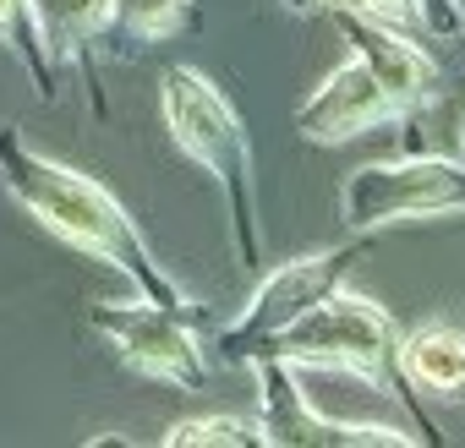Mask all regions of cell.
<instances>
[{
	"label": "cell",
	"instance_id": "cell-13",
	"mask_svg": "<svg viewBox=\"0 0 465 448\" xmlns=\"http://www.w3.org/2000/svg\"><path fill=\"white\" fill-rule=\"evenodd\" d=\"M164 443L170 448H208V443H224V448H242V443H252V426L247 421H236V415H192V421H175L170 432H164Z\"/></svg>",
	"mask_w": 465,
	"mask_h": 448
},
{
	"label": "cell",
	"instance_id": "cell-11",
	"mask_svg": "<svg viewBox=\"0 0 465 448\" xmlns=\"http://www.w3.org/2000/svg\"><path fill=\"white\" fill-rule=\"evenodd\" d=\"M28 12L50 44H77L110 23V0H28Z\"/></svg>",
	"mask_w": 465,
	"mask_h": 448
},
{
	"label": "cell",
	"instance_id": "cell-7",
	"mask_svg": "<svg viewBox=\"0 0 465 448\" xmlns=\"http://www.w3.org/2000/svg\"><path fill=\"white\" fill-rule=\"evenodd\" d=\"M345 268H351V252H318V258L285 263L280 274L263 279V290H258L252 307L236 317L230 339H236V345H263V339H274L291 317H302L312 301H323L329 290H340Z\"/></svg>",
	"mask_w": 465,
	"mask_h": 448
},
{
	"label": "cell",
	"instance_id": "cell-6",
	"mask_svg": "<svg viewBox=\"0 0 465 448\" xmlns=\"http://www.w3.org/2000/svg\"><path fill=\"white\" fill-rule=\"evenodd\" d=\"M94 328L148 377H164V383H181V388H192L203 377L197 345H192V334H186V323L175 317L170 301L94 307Z\"/></svg>",
	"mask_w": 465,
	"mask_h": 448
},
{
	"label": "cell",
	"instance_id": "cell-16",
	"mask_svg": "<svg viewBox=\"0 0 465 448\" xmlns=\"http://www.w3.org/2000/svg\"><path fill=\"white\" fill-rule=\"evenodd\" d=\"M460 164H465V131H460Z\"/></svg>",
	"mask_w": 465,
	"mask_h": 448
},
{
	"label": "cell",
	"instance_id": "cell-15",
	"mask_svg": "<svg viewBox=\"0 0 465 448\" xmlns=\"http://www.w3.org/2000/svg\"><path fill=\"white\" fill-rule=\"evenodd\" d=\"M323 6H334V12H361L367 0H323Z\"/></svg>",
	"mask_w": 465,
	"mask_h": 448
},
{
	"label": "cell",
	"instance_id": "cell-2",
	"mask_svg": "<svg viewBox=\"0 0 465 448\" xmlns=\"http://www.w3.org/2000/svg\"><path fill=\"white\" fill-rule=\"evenodd\" d=\"M351 230H383L400 219H438L465 208V164L454 159H394L361 164L340 191Z\"/></svg>",
	"mask_w": 465,
	"mask_h": 448
},
{
	"label": "cell",
	"instance_id": "cell-9",
	"mask_svg": "<svg viewBox=\"0 0 465 448\" xmlns=\"http://www.w3.org/2000/svg\"><path fill=\"white\" fill-rule=\"evenodd\" d=\"M340 17H345V34H351V55H361V66L378 77L389 110H394V115H400V110H421V104L432 99V88H438L432 61H427L411 39H400L394 28H383V23H372V17H361V12H340Z\"/></svg>",
	"mask_w": 465,
	"mask_h": 448
},
{
	"label": "cell",
	"instance_id": "cell-5",
	"mask_svg": "<svg viewBox=\"0 0 465 448\" xmlns=\"http://www.w3.org/2000/svg\"><path fill=\"white\" fill-rule=\"evenodd\" d=\"M159 110H164L175 142H181L203 170H213V175L230 186V197L242 202V197L252 191V175H247V131H242L236 110L224 104V93H219L203 72H186V66L164 72V83H159Z\"/></svg>",
	"mask_w": 465,
	"mask_h": 448
},
{
	"label": "cell",
	"instance_id": "cell-12",
	"mask_svg": "<svg viewBox=\"0 0 465 448\" xmlns=\"http://www.w3.org/2000/svg\"><path fill=\"white\" fill-rule=\"evenodd\" d=\"M186 17V0H110V23L132 28L137 39H170Z\"/></svg>",
	"mask_w": 465,
	"mask_h": 448
},
{
	"label": "cell",
	"instance_id": "cell-14",
	"mask_svg": "<svg viewBox=\"0 0 465 448\" xmlns=\"http://www.w3.org/2000/svg\"><path fill=\"white\" fill-rule=\"evenodd\" d=\"M17 28H28L34 39H45L39 23H34V12H28V0H0V34H17Z\"/></svg>",
	"mask_w": 465,
	"mask_h": 448
},
{
	"label": "cell",
	"instance_id": "cell-8",
	"mask_svg": "<svg viewBox=\"0 0 465 448\" xmlns=\"http://www.w3.org/2000/svg\"><path fill=\"white\" fill-rule=\"evenodd\" d=\"M383 115H394V110H389L378 77L361 66V55H351V61H340V66L318 83V93L296 110V126H302V137H312V142H351V137L372 131Z\"/></svg>",
	"mask_w": 465,
	"mask_h": 448
},
{
	"label": "cell",
	"instance_id": "cell-4",
	"mask_svg": "<svg viewBox=\"0 0 465 448\" xmlns=\"http://www.w3.org/2000/svg\"><path fill=\"white\" fill-rule=\"evenodd\" d=\"M302 404L340 432V443H411L405 404L378 383V372L340 366V361H285Z\"/></svg>",
	"mask_w": 465,
	"mask_h": 448
},
{
	"label": "cell",
	"instance_id": "cell-10",
	"mask_svg": "<svg viewBox=\"0 0 465 448\" xmlns=\"http://www.w3.org/2000/svg\"><path fill=\"white\" fill-rule=\"evenodd\" d=\"M394 355L405 366L411 383L432 388V394H460L465 388V334L460 328H416L411 339H394Z\"/></svg>",
	"mask_w": 465,
	"mask_h": 448
},
{
	"label": "cell",
	"instance_id": "cell-3",
	"mask_svg": "<svg viewBox=\"0 0 465 448\" xmlns=\"http://www.w3.org/2000/svg\"><path fill=\"white\" fill-rule=\"evenodd\" d=\"M394 317L378 301L329 290L323 301H312L302 317H291L274 334V355L280 361H340V366H361L378 372L394 361Z\"/></svg>",
	"mask_w": 465,
	"mask_h": 448
},
{
	"label": "cell",
	"instance_id": "cell-1",
	"mask_svg": "<svg viewBox=\"0 0 465 448\" xmlns=\"http://www.w3.org/2000/svg\"><path fill=\"white\" fill-rule=\"evenodd\" d=\"M0 148H6V186H12V197H17L23 208H34L39 224H50V230L66 236L72 247H83V252H94V258H104V263H115V268H126L148 301L164 296V279L143 263V247H137V236H132V224H126L121 202H115L104 186H94L88 175H77V170H66V164H55V159L23 148L17 137H6ZM170 307H175V301H170Z\"/></svg>",
	"mask_w": 465,
	"mask_h": 448
}]
</instances>
